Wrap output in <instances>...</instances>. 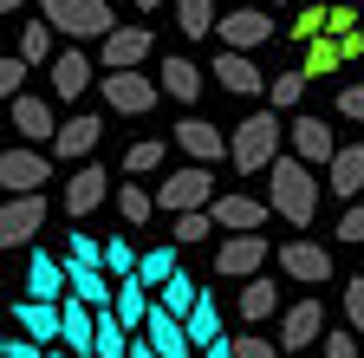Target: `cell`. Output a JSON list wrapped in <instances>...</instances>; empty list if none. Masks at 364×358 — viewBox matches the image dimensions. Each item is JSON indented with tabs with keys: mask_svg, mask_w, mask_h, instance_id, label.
Listing matches in <instances>:
<instances>
[{
	"mask_svg": "<svg viewBox=\"0 0 364 358\" xmlns=\"http://www.w3.org/2000/svg\"><path fill=\"white\" fill-rule=\"evenodd\" d=\"M267 202H273V215H280V221L306 228L312 209H318V176H312V163H306V157H280V163L267 169Z\"/></svg>",
	"mask_w": 364,
	"mask_h": 358,
	"instance_id": "cell-1",
	"label": "cell"
},
{
	"mask_svg": "<svg viewBox=\"0 0 364 358\" xmlns=\"http://www.w3.org/2000/svg\"><path fill=\"white\" fill-rule=\"evenodd\" d=\"M280 111H254V117H241L235 124V137H228V163H235L241 176H260V169H273L280 163Z\"/></svg>",
	"mask_w": 364,
	"mask_h": 358,
	"instance_id": "cell-2",
	"label": "cell"
},
{
	"mask_svg": "<svg viewBox=\"0 0 364 358\" xmlns=\"http://www.w3.org/2000/svg\"><path fill=\"white\" fill-rule=\"evenodd\" d=\"M39 14L53 20L65 39H111L117 33V20H111L105 0H39Z\"/></svg>",
	"mask_w": 364,
	"mask_h": 358,
	"instance_id": "cell-3",
	"label": "cell"
},
{
	"mask_svg": "<svg viewBox=\"0 0 364 358\" xmlns=\"http://www.w3.org/2000/svg\"><path fill=\"white\" fill-rule=\"evenodd\" d=\"M215 202V163H189V169H169V183H156V209L169 215H189Z\"/></svg>",
	"mask_w": 364,
	"mask_h": 358,
	"instance_id": "cell-4",
	"label": "cell"
},
{
	"mask_svg": "<svg viewBox=\"0 0 364 358\" xmlns=\"http://www.w3.org/2000/svg\"><path fill=\"white\" fill-rule=\"evenodd\" d=\"M326 306H318V300H293L287 312H280V345L287 352H306V345H326Z\"/></svg>",
	"mask_w": 364,
	"mask_h": 358,
	"instance_id": "cell-5",
	"label": "cell"
},
{
	"mask_svg": "<svg viewBox=\"0 0 364 358\" xmlns=\"http://www.w3.org/2000/svg\"><path fill=\"white\" fill-rule=\"evenodd\" d=\"M0 183H7V196H39L46 183H53V157H39V150H7V157H0Z\"/></svg>",
	"mask_w": 364,
	"mask_h": 358,
	"instance_id": "cell-6",
	"label": "cell"
},
{
	"mask_svg": "<svg viewBox=\"0 0 364 358\" xmlns=\"http://www.w3.org/2000/svg\"><path fill=\"white\" fill-rule=\"evenodd\" d=\"M156 98H163V85L144 78V72H111V78H105V105L124 111V117H144Z\"/></svg>",
	"mask_w": 364,
	"mask_h": 358,
	"instance_id": "cell-7",
	"label": "cell"
},
{
	"mask_svg": "<svg viewBox=\"0 0 364 358\" xmlns=\"http://www.w3.org/2000/svg\"><path fill=\"white\" fill-rule=\"evenodd\" d=\"M260 260H267V235H260V228H254V235H228V241L215 248V274H228V280H254Z\"/></svg>",
	"mask_w": 364,
	"mask_h": 358,
	"instance_id": "cell-8",
	"label": "cell"
},
{
	"mask_svg": "<svg viewBox=\"0 0 364 358\" xmlns=\"http://www.w3.org/2000/svg\"><path fill=\"white\" fill-rule=\"evenodd\" d=\"M59 312H65L59 345H65V352H78V358H98V306L78 300V293H65V300H59Z\"/></svg>",
	"mask_w": 364,
	"mask_h": 358,
	"instance_id": "cell-9",
	"label": "cell"
},
{
	"mask_svg": "<svg viewBox=\"0 0 364 358\" xmlns=\"http://www.w3.org/2000/svg\"><path fill=\"white\" fill-rule=\"evenodd\" d=\"M208 215H215V228H228V235H254L260 221L273 215V202H260V196H235V189H228V196L208 202Z\"/></svg>",
	"mask_w": 364,
	"mask_h": 358,
	"instance_id": "cell-10",
	"label": "cell"
},
{
	"mask_svg": "<svg viewBox=\"0 0 364 358\" xmlns=\"http://www.w3.org/2000/svg\"><path fill=\"white\" fill-rule=\"evenodd\" d=\"M280 274L299 280V287H326L332 280V254L318 248V241H287L280 248Z\"/></svg>",
	"mask_w": 364,
	"mask_h": 358,
	"instance_id": "cell-11",
	"label": "cell"
},
{
	"mask_svg": "<svg viewBox=\"0 0 364 358\" xmlns=\"http://www.w3.org/2000/svg\"><path fill=\"white\" fill-rule=\"evenodd\" d=\"M46 228V196H7L0 209V248H20Z\"/></svg>",
	"mask_w": 364,
	"mask_h": 358,
	"instance_id": "cell-12",
	"label": "cell"
},
{
	"mask_svg": "<svg viewBox=\"0 0 364 358\" xmlns=\"http://www.w3.org/2000/svg\"><path fill=\"white\" fill-rule=\"evenodd\" d=\"M221 46H235V53H254V46H267L273 39V14H260V7H235V14H221Z\"/></svg>",
	"mask_w": 364,
	"mask_h": 358,
	"instance_id": "cell-13",
	"label": "cell"
},
{
	"mask_svg": "<svg viewBox=\"0 0 364 358\" xmlns=\"http://www.w3.org/2000/svg\"><path fill=\"white\" fill-rule=\"evenodd\" d=\"M287 137H293V157H306L312 169H332L338 144H332V130H326V117H293V124H287Z\"/></svg>",
	"mask_w": 364,
	"mask_h": 358,
	"instance_id": "cell-14",
	"label": "cell"
},
{
	"mask_svg": "<svg viewBox=\"0 0 364 358\" xmlns=\"http://www.w3.org/2000/svg\"><path fill=\"white\" fill-rule=\"evenodd\" d=\"M14 326L26 332V339H39V345H59V332H65V312L53 306V300H14Z\"/></svg>",
	"mask_w": 364,
	"mask_h": 358,
	"instance_id": "cell-15",
	"label": "cell"
},
{
	"mask_svg": "<svg viewBox=\"0 0 364 358\" xmlns=\"http://www.w3.org/2000/svg\"><path fill=\"white\" fill-rule=\"evenodd\" d=\"M150 46H156L150 26H117V33L105 39V72H136V65L150 59Z\"/></svg>",
	"mask_w": 364,
	"mask_h": 358,
	"instance_id": "cell-16",
	"label": "cell"
},
{
	"mask_svg": "<svg viewBox=\"0 0 364 358\" xmlns=\"http://www.w3.org/2000/svg\"><path fill=\"white\" fill-rule=\"evenodd\" d=\"M105 196H111V176H105L98 163H85V169H72V176H65V215H72V221H85Z\"/></svg>",
	"mask_w": 364,
	"mask_h": 358,
	"instance_id": "cell-17",
	"label": "cell"
},
{
	"mask_svg": "<svg viewBox=\"0 0 364 358\" xmlns=\"http://www.w3.org/2000/svg\"><path fill=\"white\" fill-rule=\"evenodd\" d=\"M215 78H221V92H235V98H254L260 85H273V78H260V65H254L247 53H235V46L215 53Z\"/></svg>",
	"mask_w": 364,
	"mask_h": 358,
	"instance_id": "cell-18",
	"label": "cell"
},
{
	"mask_svg": "<svg viewBox=\"0 0 364 358\" xmlns=\"http://www.w3.org/2000/svg\"><path fill=\"white\" fill-rule=\"evenodd\" d=\"M72 293V280H65V267L53 260V254H46V248H33V260H26V300H65Z\"/></svg>",
	"mask_w": 364,
	"mask_h": 358,
	"instance_id": "cell-19",
	"label": "cell"
},
{
	"mask_svg": "<svg viewBox=\"0 0 364 358\" xmlns=\"http://www.w3.org/2000/svg\"><path fill=\"white\" fill-rule=\"evenodd\" d=\"M176 144L189 150V163H221V157H228L221 130H215L208 117H182V124H176Z\"/></svg>",
	"mask_w": 364,
	"mask_h": 358,
	"instance_id": "cell-20",
	"label": "cell"
},
{
	"mask_svg": "<svg viewBox=\"0 0 364 358\" xmlns=\"http://www.w3.org/2000/svg\"><path fill=\"white\" fill-rule=\"evenodd\" d=\"M46 78H53V92H59V98L72 105V98L85 92V85H91V59H85L78 46H65V53H59L53 65H46Z\"/></svg>",
	"mask_w": 364,
	"mask_h": 358,
	"instance_id": "cell-21",
	"label": "cell"
},
{
	"mask_svg": "<svg viewBox=\"0 0 364 358\" xmlns=\"http://www.w3.org/2000/svg\"><path fill=\"white\" fill-rule=\"evenodd\" d=\"M326 189L345 196V202L364 189V144H338V157H332V169H326Z\"/></svg>",
	"mask_w": 364,
	"mask_h": 358,
	"instance_id": "cell-22",
	"label": "cell"
},
{
	"mask_svg": "<svg viewBox=\"0 0 364 358\" xmlns=\"http://www.w3.org/2000/svg\"><path fill=\"white\" fill-rule=\"evenodd\" d=\"M98 117H65L59 124V137H53V157H65V163H78V157H91L98 150Z\"/></svg>",
	"mask_w": 364,
	"mask_h": 358,
	"instance_id": "cell-23",
	"label": "cell"
},
{
	"mask_svg": "<svg viewBox=\"0 0 364 358\" xmlns=\"http://www.w3.org/2000/svg\"><path fill=\"white\" fill-rule=\"evenodd\" d=\"M111 306H117V320H124L130 332H144V326H150V312H156L150 287L136 280V274H130V280H117V300H111Z\"/></svg>",
	"mask_w": 364,
	"mask_h": 358,
	"instance_id": "cell-24",
	"label": "cell"
},
{
	"mask_svg": "<svg viewBox=\"0 0 364 358\" xmlns=\"http://www.w3.org/2000/svg\"><path fill=\"white\" fill-rule=\"evenodd\" d=\"M14 124H20V137H33V144H53L59 137V117H53L46 98H14Z\"/></svg>",
	"mask_w": 364,
	"mask_h": 358,
	"instance_id": "cell-25",
	"label": "cell"
},
{
	"mask_svg": "<svg viewBox=\"0 0 364 358\" xmlns=\"http://www.w3.org/2000/svg\"><path fill=\"white\" fill-rule=\"evenodd\" d=\"M273 312H280V287H273L267 274L241 280V320H247V326H260V320H273Z\"/></svg>",
	"mask_w": 364,
	"mask_h": 358,
	"instance_id": "cell-26",
	"label": "cell"
},
{
	"mask_svg": "<svg viewBox=\"0 0 364 358\" xmlns=\"http://www.w3.org/2000/svg\"><path fill=\"white\" fill-rule=\"evenodd\" d=\"M156 85L176 98V105H196L202 98V72L189 65V59H163V72H156Z\"/></svg>",
	"mask_w": 364,
	"mask_h": 358,
	"instance_id": "cell-27",
	"label": "cell"
},
{
	"mask_svg": "<svg viewBox=\"0 0 364 358\" xmlns=\"http://www.w3.org/2000/svg\"><path fill=\"white\" fill-rule=\"evenodd\" d=\"M221 20H215V0H176V33L182 39H208Z\"/></svg>",
	"mask_w": 364,
	"mask_h": 358,
	"instance_id": "cell-28",
	"label": "cell"
},
{
	"mask_svg": "<svg viewBox=\"0 0 364 358\" xmlns=\"http://www.w3.org/2000/svg\"><path fill=\"white\" fill-rule=\"evenodd\" d=\"M117 215L130 221V228H144V221L156 215V189H144V183H117Z\"/></svg>",
	"mask_w": 364,
	"mask_h": 358,
	"instance_id": "cell-29",
	"label": "cell"
},
{
	"mask_svg": "<svg viewBox=\"0 0 364 358\" xmlns=\"http://www.w3.org/2000/svg\"><path fill=\"white\" fill-rule=\"evenodd\" d=\"M53 39H59V26H53V20L39 14V20H33L26 33H20V53H26L33 65H53V59H59V53H53Z\"/></svg>",
	"mask_w": 364,
	"mask_h": 358,
	"instance_id": "cell-30",
	"label": "cell"
},
{
	"mask_svg": "<svg viewBox=\"0 0 364 358\" xmlns=\"http://www.w3.org/2000/svg\"><path fill=\"white\" fill-rule=\"evenodd\" d=\"M189 339H196L202 352H208V345H221V312H215V300H208V293L189 306Z\"/></svg>",
	"mask_w": 364,
	"mask_h": 358,
	"instance_id": "cell-31",
	"label": "cell"
},
{
	"mask_svg": "<svg viewBox=\"0 0 364 358\" xmlns=\"http://www.w3.org/2000/svg\"><path fill=\"white\" fill-rule=\"evenodd\" d=\"M338 65H345V46H338L332 33H326V39H312V46H306V72H312V78H332Z\"/></svg>",
	"mask_w": 364,
	"mask_h": 358,
	"instance_id": "cell-32",
	"label": "cell"
},
{
	"mask_svg": "<svg viewBox=\"0 0 364 358\" xmlns=\"http://www.w3.org/2000/svg\"><path fill=\"white\" fill-rule=\"evenodd\" d=\"M156 293H163V306H169V312H182V320H189V306L202 300V287H196L189 274H182V267H176V274H169V280H163Z\"/></svg>",
	"mask_w": 364,
	"mask_h": 358,
	"instance_id": "cell-33",
	"label": "cell"
},
{
	"mask_svg": "<svg viewBox=\"0 0 364 358\" xmlns=\"http://www.w3.org/2000/svg\"><path fill=\"white\" fill-rule=\"evenodd\" d=\"M136 260H144V254H136L124 235H111V241H105V274H111V280H130V274H136Z\"/></svg>",
	"mask_w": 364,
	"mask_h": 358,
	"instance_id": "cell-34",
	"label": "cell"
},
{
	"mask_svg": "<svg viewBox=\"0 0 364 358\" xmlns=\"http://www.w3.org/2000/svg\"><path fill=\"white\" fill-rule=\"evenodd\" d=\"M176 274V248H150L144 260H136V280H144V287H163Z\"/></svg>",
	"mask_w": 364,
	"mask_h": 358,
	"instance_id": "cell-35",
	"label": "cell"
},
{
	"mask_svg": "<svg viewBox=\"0 0 364 358\" xmlns=\"http://www.w3.org/2000/svg\"><path fill=\"white\" fill-rule=\"evenodd\" d=\"M169 235H176L182 248H189V241L215 235V215H208V209H189V215H176V221H169Z\"/></svg>",
	"mask_w": 364,
	"mask_h": 358,
	"instance_id": "cell-36",
	"label": "cell"
},
{
	"mask_svg": "<svg viewBox=\"0 0 364 358\" xmlns=\"http://www.w3.org/2000/svg\"><path fill=\"white\" fill-rule=\"evenodd\" d=\"M306 78H312L306 65H299V72H280V78H273V111H293V105L306 98Z\"/></svg>",
	"mask_w": 364,
	"mask_h": 358,
	"instance_id": "cell-37",
	"label": "cell"
},
{
	"mask_svg": "<svg viewBox=\"0 0 364 358\" xmlns=\"http://www.w3.org/2000/svg\"><path fill=\"white\" fill-rule=\"evenodd\" d=\"M26 72H33V59L26 53H7V59H0V98H20V85H26Z\"/></svg>",
	"mask_w": 364,
	"mask_h": 358,
	"instance_id": "cell-38",
	"label": "cell"
},
{
	"mask_svg": "<svg viewBox=\"0 0 364 358\" xmlns=\"http://www.w3.org/2000/svg\"><path fill=\"white\" fill-rule=\"evenodd\" d=\"M287 33H293V39H306V46H312V39H326V33H332V14H326V7H306V14H299V20L287 26Z\"/></svg>",
	"mask_w": 364,
	"mask_h": 358,
	"instance_id": "cell-39",
	"label": "cell"
},
{
	"mask_svg": "<svg viewBox=\"0 0 364 358\" xmlns=\"http://www.w3.org/2000/svg\"><path fill=\"white\" fill-rule=\"evenodd\" d=\"M163 163V137H144V144H130V157H124V169L130 176H150Z\"/></svg>",
	"mask_w": 364,
	"mask_h": 358,
	"instance_id": "cell-40",
	"label": "cell"
},
{
	"mask_svg": "<svg viewBox=\"0 0 364 358\" xmlns=\"http://www.w3.org/2000/svg\"><path fill=\"white\" fill-rule=\"evenodd\" d=\"M235 358H287V345H273V339H260V332H241V339H235Z\"/></svg>",
	"mask_w": 364,
	"mask_h": 358,
	"instance_id": "cell-41",
	"label": "cell"
},
{
	"mask_svg": "<svg viewBox=\"0 0 364 358\" xmlns=\"http://www.w3.org/2000/svg\"><path fill=\"white\" fill-rule=\"evenodd\" d=\"M345 326H351V332H364V274H358V280H345Z\"/></svg>",
	"mask_w": 364,
	"mask_h": 358,
	"instance_id": "cell-42",
	"label": "cell"
},
{
	"mask_svg": "<svg viewBox=\"0 0 364 358\" xmlns=\"http://www.w3.org/2000/svg\"><path fill=\"white\" fill-rule=\"evenodd\" d=\"M0 358H53V345H39V339H0Z\"/></svg>",
	"mask_w": 364,
	"mask_h": 358,
	"instance_id": "cell-43",
	"label": "cell"
},
{
	"mask_svg": "<svg viewBox=\"0 0 364 358\" xmlns=\"http://www.w3.org/2000/svg\"><path fill=\"white\" fill-rule=\"evenodd\" d=\"M65 260H91V267H105V241H91V235H72V241H65Z\"/></svg>",
	"mask_w": 364,
	"mask_h": 358,
	"instance_id": "cell-44",
	"label": "cell"
},
{
	"mask_svg": "<svg viewBox=\"0 0 364 358\" xmlns=\"http://www.w3.org/2000/svg\"><path fill=\"white\" fill-rule=\"evenodd\" d=\"M338 117L364 124V78H358V85H345V92H338Z\"/></svg>",
	"mask_w": 364,
	"mask_h": 358,
	"instance_id": "cell-45",
	"label": "cell"
},
{
	"mask_svg": "<svg viewBox=\"0 0 364 358\" xmlns=\"http://www.w3.org/2000/svg\"><path fill=\"white\" fill-rule=\"evenodd\" d=\"M358 339L364 332H351V326L345 332H326V358H358Z\"/></svg>",
	"mask_w": 364,
	"mask_h": 358,
	"instance_id": "cell-46",
	"label": "cell"
},
{
	"mask_svg": "<svg viewBox=\"0 0 364 358\" xmlns=\"http://www.w3.org/2000/svg\"><path fill=\"white\" fill-rule=\"evenodd\" d=\"M338 241H364V202H351V209H345V221H338Z\"/></svg>",
	"mask_w": 364,
	"mask_h": 358,
	"instance_id": "cell-47",
	"label": "cell"
},
{
	"mask_svg": "<svg viewBox=\"0 0 364 358\" xmlns=\"http://www.w3.org/2000/svg\"><path fill=\"white\" fill-rule=\"evenodd\" d=\"M338 46H345V59H364V33L351 26V33H338Z\"/></svg>",
	"mask_w": 364,
	"mask_h": 358,
	"instance_id": "cell-48",
	"label": "cell"
},
{
	"mask_svg": "<svg viewBox=\"0 0 364 358\" xmlns=\"http://www.w3.org/2000/svg\"><path fill=\"white\" fill-rule=\"evenodd\" d=\"M202 358H235V339H221V345H208Z\"/></svg>",
	"mask_w": 364,
	"mask_h": 358,
	"instance_id": "cell-49",
	"label": "cell"
},
{
	"mask_svg": "<svg viewBox=\"0 0 364 358\" xmlns=\"http://www.w3.org/2000/svg\"><path fill=\"white\" fill-rule=\"evenodd\" d=\"M130 358H163V352H156V345L144 339V345H130Z\"/></svg>",
	"mask_w": 364,
	"mask_h": 358,
	"instance_id": "cell-50",
	"label": "cell"
},
{
	"mask_svg": "<svg viewBox=\"0 0 364 358\" xmlns=\"http://www.w3.org/2000/svg\"><path fill=\"white\" fill-rule=\"evenodd\" d=\"M130 7H136V14H156V7H163V0H130Z\"/></svg>",
	"mask_w": 364,
	"mask_h": 358,
	"instance_id": "cell-51",
	"label": "cell"
},
{
	"mask_svg": "<svg viewBox=\"0 0 364 358\" xmlns=\"http://www.w3.org/2000/svg\"><path fill=\"white\" fill-rule=\"evenodd\" d=\"M20 7H26V0H0V14H20Z\"/></svg>",
	"mask_w": 364,
	"mask_h": 358,
	"instance_id": "cell-52",
	"label": "cell"
},
{
	"mask_svg": "<svg viewBox=\"0 0 364 358\" xmlns=\"http://www.w3.org/2000/svg\"><path fill=\"white\" fill-rule=\"evenodd\" d=\"M53 358H78V352H53Z\"/></svg>",
	"mask_w": 364,
	"mask_h": 358,
	"instance_id": "cell-53",
	"label": "cell"
},
{
	"mask_svg": "<svg viewBox=\"0 0 364 358\" xmlns=\"http://www.w3.org/2000/svg\"><path fill=\"white\" fill-rule=\"evenodd\" d=\"M273 7H287V0H273Z\"/></svg>",
	"mask_w": 364,
	"mask_h": 358,
	"instance_id": "cell-54",
	"label": "cell"
},
{
	"mask_svg": "<svg viewBox=\"0 0 364 358\" xmlns=\"http://www.w3.org/2000/svg\"><path fill=\"white\" fill-rule=\"evenodd\" d=\"M358 7H364V0H358Z\"/></svg>",
	"mask_w": 364,
	"mask_h": 358,
	"instance_id": "cell-55",
	"label": "cell"
}]
</instances>
